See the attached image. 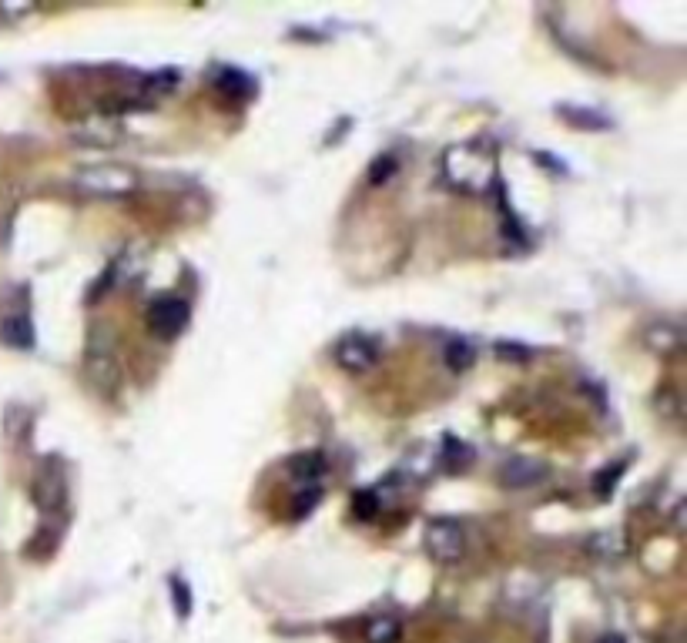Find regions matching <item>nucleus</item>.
<instances>
[{
	"label": "nucleus",
	"mask_w": 687,
	"mask_h": 643,
	"mask_svg": "<svg viewBox=\"0 0 687 643\" xmlns=\"http://www.w3.org/2000/svg\"><path fill=\"white\" fill-rule=\"evenodd\" d=\"M443 178L463 195H486L496 185V155L483 141H463L443 151Z\"/></svg>",
	"instance_id": "1"
},
{
	"label": "nucleus",
	"mask_w": 687,
	"mask_h": 643,
	"mask_svg": "<svg viewBox=\"0 0 687 643\" xmlns=\"http://www.w3.org/2000/svg\"><path fill=\"white\" fill-rule=\"evenodd\" d=\"M74 188L94 198H124L138 188V178L118 165H91L74 175Z\"/></svg>",
	"instance_id": "2"
},
{
	"label": "nucleus",
	"mask_w": 687,
	"mask_h": 643,
	"mask_svg": "<svg viewBox=\"0 0 687 643\" xmlns=\"http://www.w3.org/2000/svg\"><path fill=\"white\" fill-rule=\"evenodd\" d=\"M84 369H88L91 382L101 392H111L121 379V366H118V355H114V339L111 332H94V339L88 345V355H84Z\"/></svg>",
	"instance_id": "3"
},
{
	"label": "nucleus",
	"mask_w": 687,
	"mask_h": 643,
	"mask_svg": "<svg viewBox=\"0 0 687 643\" xmlns=\"http://www.w3.org/2000/svg\"><path fill=\"white\" fill-rule=\"evenodd\" d=\"M423 543L436 563H460L466 556V530L456 520H429Z\"/></svg>",
	"instance_id": "4"
},
{
	"label": "nucleus",
	"mask_w": 687,
	"mask_h": 643,
	"mask_svg": "<svg viewBox=\"0 0 687 643\" xmlns=\"http://www.w3.org/2000/svg\"><path fill=\"white\" fill-rule=\"evenodd\" d=\"M34 503L41 506L44 513H61L64 510V503H68V469H64L61 459H47L44 469L37 473Z\"/></svg>",
	"instance_id": "5"
},
{
	"label": "nucleus",
	"mask_w": 687,
	"mask_h": 643,
	"mask_svg": "<svg viewBox=\"0 0 687 643\" xmlns=\"http://www.w3.org/2000/svg\"><path fill=\"white\" fill-rule=\"evenodd\" d=\"M188 302L175 299V295H165V299H155L148 305V329L158 335V339H175V335L185 332L188 325Z\"/></svg>",
	"instance_id": "6"
},
{
	"label": "nucleus",
	"mask_w": 687,
	"mask_h": 643,
	"mask_svg": "<svg viewBox=\"0 0 687 643\" xmlns=\"http://www.w3.org/2000/svg\"><path fill=\"white\" fill-rule=\"evenodd\" d=\"M336 362L352 376H362V372H372L379 362V345L369 339V335L352 332L346 339L336 342Z\"/></svg>",
	"instance_id": "7"
},
{
	"label": "nucleus",
	"mask_w": 687,
	"mask_h": 643,
	"mask_svg": "<svg viewBox=\"0 0 687 643\" xmlns=\"http://www.w3.org/2000/svg\"><path fill=\"white\" fill-rule=\"evenodd\" d=\"M550 476L547 463H540V459L533 456H510L507 463L500 466V479L513 489H523V486H537L543 479Z\"/></svg>",
	"instance_id": "8"
},
{
	"label": "nucleus",
	"mask_w": 687,
	"mask_h": 643,
	"mask_svg": "<svg viewBox=\"0 0 687 643\" xmlns=\"http://www.w3.org/2000/svg\"><path fill=\"white\" fill-rule=\"evenodd\" d=\"M289 473L299 479L302 486H319V479L326 476V456H322V453H299V456H292Z\"/></svg>",
	"instance_id": "9"
},
{
	"label": "nucleus",
	"mask_w": 687,
	"mask_h": 643,
	"mask_svg": "<svg viewBox=\"0 0 687 643\" xmlns=\"http://www.w3.org/2000/svg\"><path fill=\"white\" fill-rule=\"evenodd\" d=\"M0 339L7 345H14V349H34V325L27 315H7L4 322H0Z\"/></svg>",
	"instance_id": "10"
},
{
	"label": "nucleus",
	"mask_w": 687,
	"mask_h": 643,
	"mask_svg": "<svg viewBox=\"0 0 687 643\" xmlns=\"http://www.w3.org/2000/svg\"><path fill=\"white\" fill-rule=\"evenodd\" d=\"M362 637H366V643H399L403 640V623H399V617L383 613V617H372L366 623Z\"/></svg>",
	"instance_id": "11"
},
{
	"label": "nucleus",
	"mask_w": 687,
	"mask_h": 643,
	"mask_svg": "<svg viewBox=\"0 0 687 643\" xmlns=\"http://www.w3.org/2000/svg\"><path fill=\"white\" fill-rule=\"evenodd\" d=\"M647 345H651L654 352H677L681 349V332H677L671 322H654L651 332H647Z\"/></svg>",
	"instance_id": "12"
},
{
	"label": "nucleus",
	"mask_w": 687,
	"mask_h": 643,
	"mask_svg": "<svg viewBox=\"0 0 687 643\" xmlns=\"http://www.w3.org/2000/svg\"><path fill=\"white\" fill-rule=\"evenodd\" d=\"M443 359H446V366H450L453 372H466V369H470L473 362H476V352H473V345H470V342L453 339V342H446Z\"/></svg>",
	"instance_id": "13"
},
{
	"label": "nucleus",
	"mask_w": 687,
	"mask_h": 643,
	"mask_svg": "<svg viewBox=\"0 0 687 643\" xmlns=\"http://www.w3.org/2000/svg\"><path fill=\"white\" fill-rule=\"evenodd\" d=\"M319 496H322V486H305L299 496H295V503H292V510H295V520H302L305 513L312 510V506L319 503Z\"/></svg>",
	"instance_id": "14"
},
{
	"label": "nucleus",
	"mask_w": 687,
	"mask_h": 643,
	"mask_svg": "<svg viewBox=\"0 0 687 643\" xmlns=\"http://www.w3.org/2000/svg\"><path fill=\"white\" fill-rule=\"evenodd\" d=\"M657 409H661L664 419L681 422V402H677V392L674 389H667V392H661V396H657Z\"/></svg>",
	"instance_id": "15"
},
{
	"label": "nucleus",
	"mask_w": 687,
	"mask_h": 643,
	"mask_svg": "<svg viewBox=\"0 0 687 643\" xmlns=\"http://www.w3.org/2000/svg\"><path fill=\"white\" fill-rule=\"evenodd\" d=\"M218 88L228 91V94H238V88H242V94L252 91V84H248V78H242L238 71H222L218 74Z\"/></svg>",
	"instance_id": "16"
},
{
	"label": "nucleus",
	"mask_w": 687,
	"mask_h": 643,
	"mask_svg": "<svg viewBox=\"0 0 687 643\" xmlns=\"http://www.w3.org/2000/svg\"><path fill=\"white\" fill-rule=\"evenodd\" d=\"M396 158L393 155H383V158H376V165H372V171H369V181L372 185H383V181L389 178V175H396Z\"/></svg>",
	"instance_id": "17"
},
{
	"label": "nucleus",
	"mask_w": 687,
	"mask_h": 643,
	"mask_svg": "<svg viewBox=\"0 0 687 643\" xmlns=\"http://www.w3.org/2000/svg\"><path fill=\"white\" fill-rule=\"evenodd\" d=\"M171 590H175V607L181 603V617H188V613H192V600H188V587L185 583H178V580H171Z\"/></svg>",
	"instance_id": "18"
},
{
	"label": "nucleus",
	"mask_w": 687,
	"mask_h": 643,
	"mask_svg": "<svg viewBox=\"0 0 687 643\" xmlns=\"http://www.w3.org/2000/svg\"><path fill=\"white\" fill-rule=\"evenodd\" d=\"M597 643H624V637H617V633H604Z\"/></svg>",
	"instance_id": "19"
}]
</instances>
